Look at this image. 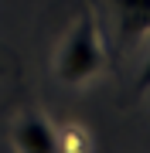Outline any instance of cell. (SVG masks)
Here are the masks:
<instances>
[{
	"label": "cell",
	"instance_id": "6da1fadb",
	"mask_svg": "<svg viewBox=\"0 0 150 153\" xmlns=\"http://www.w3.org/2000/svg\"><path fill=\"white\" fill-rule=\"evenodd\" d=\"M99 68H102V41L92 14H82L58 51V78L68 85H78L99 75Z\"/></svg>",
	"mask_w": 150,
	"mask_h": 153
},
{
	"label": "cell",
	"instance_id": "7a4b0ae2",
	"mask_svg": "<svg viewBox=\"0 0 150 153\" xmlns=\"http://www.w3.org/2000/svg\"><path fill=\"white\" fill-rule=\"evenodd\" d=\"M14 146L17 153H58V133L45 116L28 112L14 126Z\"/></svg>",
	"mask_w": 150,
	"mask_h": 153
},
{
	"label": "cell",
	"instance_id": "3957f363",
	"mask_svg": "<svg viewBox=\"0 0 150 153\" xmlns=\"http://www.w3.org/2000/svg\"><path fill=\"white\" fill-rule=\"evenodd\" d=\"M119 21L123 41H137L150 31V0H109Z\"/></svg>",
	"mask_w": 150,
	"mask_h": 153
},
{
	"label": "cell",
	"instance_id": "277c9868",
	"mask_svg": "<svg viewBox=\"0 0 150 153\" xmlns=\"http://www.w3.org/2000/svg\"><path fill=\"white\" fill-rule=\"evenodd\" d=\"M147 88H150V58H147V65H143V71L137 78V92H147Z\"/></svg>",
	"mask_w": 150,
	"mask_h": 153
},
{
	"label": "cell",
	"instance_id": "5b68a950",
	"mask_svg": "<svg viewBox=\"0 0 150 153\" xmlns=\"http://www.w3.org/2000/svg\"><path fill=\"white\" fill-rule=\"evenodd\" d=\"M0 75H4V68H0Z\"/></svg>",
	"mask_w": 150,
	"mask_h": 153
}]
</instances>
